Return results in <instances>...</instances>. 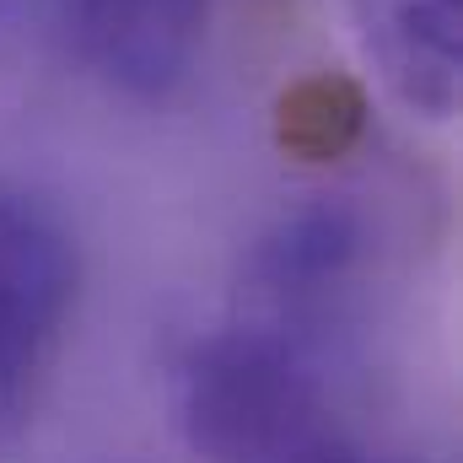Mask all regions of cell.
<instances>
[{
    "label": "cell",
    "mask_w": 463,
    "mask_h": 463,
    "mask_svg": "<svg viewBox=\"0 0 463 463\" xmlns=\"http://www.w3.org/2000/svg\"><path fill=\"white\" fill-rule=\"evenodd\" d=\"M173 404L184 442L205 458H355L307 340L269 318L194 340L173 372Z\"/></svg>",
    "instance_id": "obj_1"
},
{
    "label": "cell",
    "mask_w": 463,
    "mask_h": 463,
    "mask_svg": "<svg viewBox=\"0 0 463 463\" xmlns=\"http://www.w3.org/2000/svg\"><path fill=\"white\" fill-rule=\"evenodd\" d=\"M81 297V242L54 200L0 184V426L54 372Z\"/></svg>",
    "instance_id": "obj_2"
},
{
    "label": "cell",
    "mask_w": 463,
    "mask_h": 463,
    "mask_svg": "<svg viewBox=\"0 0 463 463\" xmlns=\"http://www.w3.org/2000/svg\"><path fill=\"white\" fill-rule=\"evenodd\" d=\"M60 49L118 98H167L205 43L211 0H22Z\"/></svg>",
    "instance_id": "obj_3"
},
{
    "label": "cell",
    "mask_w": 463,
    "mask_h": 463,
    "mask_svg": "<svg viewBox=\"0 0 463 463\" xmlns=\"http://www.w3.org/2000/svg\"><path fill=\"white\" fill-rule=\"evenodd\" d=\"M361 259H366V227L350 205L318 200L280 216L253 253V291L264 302V318L307 340L313 324L335 313V302L350 291Z\"/></svg>",
    "instance_id": "obj_4"
},
{
    "label": "cell",
    "mask_w": 463,
    "mask_h": 463,
    "mask_svg": "<svg viewBox=\"0 0 463 463\" xmlns=\"http://www.w3.org/2000/svg\"><path fill=\"white\" fill-rule=\"evenodd\" d=\"M377 81L410 114L448 124L463 92V0H345Z\"/></svg>",
    "instance_id": "obj_5"
},
{
    "label": "cell",
    "mask_w": 463,
    "mask_h": 463,
    "mask_svg": "<svg viewBox=\"0 0 463 463\" xmlns=\"http://www.w3.org/2000/svg\"><path fill=\"white\" fill-rule=\"evenodd\" d=\"M355 129H361V103L340 81H307L280 103V140L307 156L340 151Z\"/></svg>",
    "instance_id": "obj_6"
},
{
    "label": "cell",
    "mask_w": 463,
    "mask_h": 463,
    "mask_svg": "<svg viewBox=\"0 0 463 463\" xmlns=\"http://www.w3.org/2000/svg\"><path fill=\"white\" fill-rule=\"evenodd\" d=\"M11 11H22V0H0V16H11Z\"/></svg>",
    "instance_id": "obj_7"
}]
</instances>
